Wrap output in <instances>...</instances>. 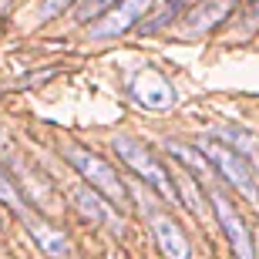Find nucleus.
<instances>
[{
  "label": "nucleus",
  "mask_w": 259,
  "mask_h": 259,
  "mask_svg": "<svg viewBox=\"0 0 259 259\" xmlns=\"http://www.w3.org/2000/svg\"><path fill=\"white\" fill-rule=\"evenodd\" d=\"M175 195H179V205H185V209L192 212H205V205H202V195L195 192V182L189 179V175H175Z\"/></svg>",
  "instance_id": "nucleus-12"
},
{
  "label": "nucleus",
  "mask_w": 259,
  "mask_h": 259,
  "mask_svg": "<svg viewBox=\"0 0 259 259\" xmlns=\"http://www.w3.org/2000/svg\"><path fill=\"white\" fill-rule=\"evenodd\" d=\"M219 142L229 145L232 152H239L246 162L256 165V172H259V138L256 135L242 132V128H219Z\"/></svg>",
  "instance_id": "nucleus-10"
},
{
  "label": "nucleus",
  "mask_w": 259,
  "mask_h": 259,
  "mask_svg": "<svg viewBox=\"0 0 259 259\" xmlns=\"http://www.w3.org/2000/svg\"><path fill=\"white\" fill-rule=\"evenodd\" d=\"M111 4H118V0H81L77 4V10H74V20H91V17H98V14H105Z\"/></svg>",
  "instance_id": "nucleus-15"
},
{
  "label": "nucleus",
  "mask_w": 259,
  "mask_h": 259,
  "mask_svg": "<svg viewBox=\"0 0 259 259\" xmlns=\"http://www.w3.org/2000/svg\"><path fill=\"white\" fill-rule=\"evenodd\" d=\"M212 209H215V219H219V226H222V232H226V239H229L236 259H259L252 232L246 229V222H242V215L236 212V205H232L219 189H212Z\"/></svg>",
  "instance_id": "nucleus-5"
},
{
  "label": "nucleus",
  "mask_w": 259,
  "mask_h": 259,
  "mask_svg": "<svg viewBox=\"0 0 259 259\" xmlns=\"http://www.w3.org/2000/svg\"><path fill=\"white\" fill-rule=\"evenodd\" d=\"M24 222H27L34 242H37L51 259H67L71 256V242H67V236L58 229V226H51V222H44V219H34V215H27V212H24Z\"/></svg>",
  "instance_id": "nucleus-7"
},
{
  "label": "nucleus",
  "mask_w": 259,
  "mask_h": 259,
  "mask_svg": "<svg viewBox=\"0 0 259 259\" xmlns=\"http://www.w3.org/2000/svg\"><path fill=\"white\" fill-rule=\"evenodd\" d=\"M0 202H7L14 212H20V215H24V199H20V192L14 189V182L7 179V172H4V168H0Z\"/></svg>",
  "instance_id": "nucleus-14"
},
{
  "label": "nucleus",
  "mask_w": 259,
  "mask_h": 259,
  "mask_svg": "<svg viewBox=\"0 0 259 259\" xmlns=\"http://www.w3.org/2000/svg\"><path fill=\"white\" fill-rule=\"evenodd\" d=\"M111 148H115L118 158H121L125 165H132L135 172L142 175V179L152 185V189L162 195V199L179 202V195H175V182L168 179V172H165L162 165H158V158H155V155L148 152L142 142H135V138H128V135H118L115 142H111Z\"/></svg>",
  "instance_id": "nucleus-1"
},
{
  "label": "nucleus",
  "mask_w": 259,
  "mask_h": 259,
  "mask_svg": "<svg viewBox=\"0 0 259 259\" xmlns=\"http://www.w3.org/2000/svg\"><path fill=\"white\" fill-rule=\"evenodd\" d=\"M199 148H202V155H205V162H209L219 175L229 179V185H236L252 205H259V185H256V179H252L249 162H246L239 152H232L229 145H222L219 138H205Z\"/></svg>",
  "instance_id": "nucleus-2"
},
{
  "label": "nucleus",
  "mask_w": 259,
  "mask_h": 259,
  "mask_svg": "<svg viewBox=\"0 0 259 259\" xmlns=\"http://www.w3.org/2000/svg\"><path fill=\"white\" fill-rule=\"evenodd\" d=\"M67 4H71V0H44V7H40V17H44V20L54 17V14H61Z\"/></svg>",
  "instance_id": "nucleus-16"
},
{
  "label": "nucleus",
  "mask_w": 259,
  "mask_h": 259,
  "mask_svg": "<svg viewBox=\"0 0 259 259\" xmlns=\"http://www.w3.org/2000/svg\"><path fill=\"white\" fill-rule=\"evenodd\" d=\"M232 0H209L205 7H199L192 14V20H189V30H209L212 24H219L226 14H229Z\"/></svg>",
  "instance_id": "nucleus-11"
},
{
  "label": "nucleus",
  "mask_w": 259,
  "mask_h": 259,
  "mask_svg": "<svg viewBox=\"0 0 259 259\" xmlns=\"http://www.w3.org/2000/svg\"><path fill=\"white\" fill-rule=\"evenodd\" d=\"M128 95L142 108H148V111H168V108H175V101H179L175 88L168 84L165 74L152 64L138 67V71L128 77Z\"/></svg>",
  "instance_id": "nucleus-4"
},
{
  "label": "nucleus",
  "mask_w": 259,
  "mask_h": 259,
  "mask_svg": "<svg viewBox=\"0 0 259 259\" xmlns=\"http://www.w3.org/2000/svg\"><path fill=\"white\" fill-rule=\"evenodd\" d=\"M246 27H249V30H259V0L249 7V14H246Z\"/></svg>",
  "instance_id": "nucleus-17"
},
{
  "label": "nucleus",
  "mask_w": 259,
  "mask_h": 259,
  "mask_svg": "<svg viewBox=\"0 0 259 259\" xmlns=\"http://www.w3.org/2000/svg\"><path fill=\"white\" fill-rule=\"evenodd\" d=\"M7 4H10V0H0V7H7Z\"/></svg>",
  "instance_id": "nucleus-19"
},
{
  "label": "nucleus",
  "mask_w": 259,
  "mask_h": 259,
  "mask_svg": "<svg viewBox=\"0 0 259 259\" xmlns=\"http://www.w3.org/2000/svg\"><path fill=\"white\" fill-rule=\"evenodd\" d=\"M165 4H172V10H175V7H179V4H182V0H165Z\"/></svg>",
  "instance_id": "nucleus-18"
},
{
  "label": "nucleus",
  "mask_w": 259,
  "mask_h": 259,
  "mask_svg": "<svg viewBox=\"0 0 259 259\" xmlns=\"http://www.w3.org/2000/svg\"><path fill=\"white\" fill-rule=\"evenodd\" d=\"M64 155H67V162L88 179V185H91L95 192H101L108 202H115V205H125V199H128L125 185H121V179L115 175V168H111L105 158H98V155L84 152V148H77V145H67Z\"/></svg>",
  "instance_id": "nucleus-3"
},
{
  "label": "nucleus",
  "mask_w": 259,
  "mask_h": 259,
  "mask_svg": "<svg viewBox=\"0 0 259 259\" xmlns=\"http://www.w3.org/2000/svg\"><path fill=\"white\" fill-rule=\"evenodd\" d=\"M152 229H155V242H158V249H162L165 259H189V252H192L189 249V239H185V232L168 215H155Z\"/></svg>",
  "instance_id": "nucleus-8"
},
{
  "label": "nucleus",
  "mask_w": 259,
  "mask_h": 259,
  "mask_svg": "<svg viewBox=\"0 0 259 259\" xmlns=\"http://www.w3.org/2000/svg\"><path fill=\"white\" fill-rule=\"evenodd\" d=\"M74 202H77V209L84 212L91 222H101V226H121L118 215L111 212V205H108L91 185H77V189H74Z\"/></svg>",
  "instance_id": "nucleus-9"
},
{
  "label": "nucleus",
  "mask_w": 259,
  "mask_h": 259,
  "mask_svg": "<svg viewBox=\"0 0 259 259\" xmlns=\"http://www.w3.org/2000/svg\"><path fill=\"white\" fill-rule=\"evenodd\" d=\"M152 0H118L111 7L105 10V17H98L91 24V37L95 40H105V37H118V34H125L128 27H135L138 20L145 17V10H148Z\"/></svg>",
  "instance_id": "nucleus-6"
},
{
  "label": "nucleus",
  "mask_w": 259,
  "mask_h": 259,
  "mask_svg": "<svg viewBox=\"0 0 259 259\" xmlns=\"http://www.w3.org/2000/svg\"><path fill=\"white\" fill-rule=\"evenodd\" d=\"M165 148H168L179 162L189 165L195 175H209V165H205V158H199V152H195V148H189V145H182V142H172V138L165 142Z\"/></svg>",
  "instance_id": "nucleus-13"
}]
</instances>
